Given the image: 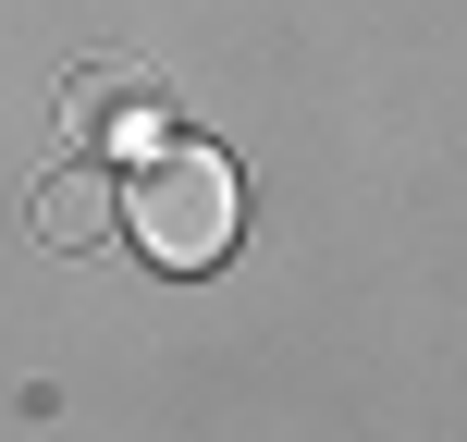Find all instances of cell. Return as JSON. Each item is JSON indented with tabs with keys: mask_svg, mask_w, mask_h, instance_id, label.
<instances>
[{
	"mask_svg": "<svg viewBox=\"0 0 467 442\" xmlns=\"http://www.w3.org/2000/svg\"><path fill=\"white\" fill-rule=\"evenodd\" d=\"M37 233L49 246H99V233H111V185H99V172H49L37 185Z\"/></svg>",
	"mask_w": 467,
	"mask_h": 442,
	"instance_id": "obj_3",
	"label": "cell"
},
{
	"mask_svg": "<svg viewBox=\"0 0 467 442\" xmlns=\"http://www.w3.org/2000/svg\"><path fill=\"white\" fill-rule=\"evenodd\" d=\"M111 221L136 233L161 271H222L234 233H246V185H234L222 148H148L136 185L111 197Z\"/></svg>",
	"mask_w": 467,
	"mask_h": 442,
	"instance_id": "obj_1",
	"label": "cell"
},
{
	"mask_svg": "<svg viewBox=\"0 0 467 442\" xmlns=\"http://www.w3.org/2000/svg\"><path fill=\"white\" fill-rule=\"evenodd\" d=\"M74 123H87V136H111V148H161V98H148V74L136 62H87L74 74Z\"/></svg>",
	"mask_w": 467,
	"mask_h": 442,
	"instance_id": "obj_2",
	"label": "cell"
}]
</instances>
